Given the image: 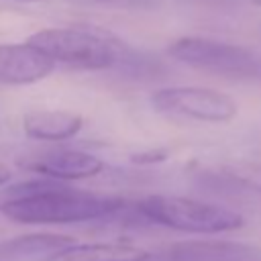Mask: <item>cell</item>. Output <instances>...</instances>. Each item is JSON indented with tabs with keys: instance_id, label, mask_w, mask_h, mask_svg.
<instances>
[{
	"instance_id": "1",
	"label": "cell",
	"mask_w": 261,
	"mask_h": 261,
	"mask_svg": "<svg viewBox=\"0 0 261 261\" xmlns=\"http://www.w3.org/2000/svg\"><path fill=\"white\" fill-rule=\"evenodd\" d=\"M124 204L118 196L94 194L43 177L6 188L0 212L20 224H71L102 220Z\"/></svg>"
},
{
	"instance_id": "2",
	"label": "cell",
	"mask_w": 261,
	"mask_h": 261,
	"mask_svg": "<svg viewBox=\"0 0 261 261\" xmlns=\"http://www.w3.org/2000/svg\"><path fill=\"white\" fill-rule=\"evenodd\" d=\"M27 43L53 63H65L80 69H110L120 65L128 53L116 37L88 27L41 29L33 33Z\"/></svg>"
},
{
	"instance_id": "3",
	"label": "cell",
	"mask_w": 261,
	"mask_h": 261,
	"mask_svg": "<svg viewBox=\"0 0 261 261\" xmlns=\"http://www.w3.org/2000/svg\"><path fill=\"white\" fill-rule=\"evenodd\" d=\"M137 210L149 224L198 234L230 232L245 224L243 214L220 204H210L181 196H147L139 200Z\"/></svg>"
},
{
	"instance_id": "4",
	"label": "cell",
	"mask_w": 261,
	"mask_h": 261,
	"mask_svg": "<svg viewBox=\"0 0 261 261\" xmlns=\"http://www.w3.org/2000/svg\"><path fill=\"white\" fill-rule=\"evenodd\" d=\"M167 53L179 63L214 75L230 80H261V53L243 45L210 37H179L169 43Z\"/></svg>"
},
{
	"instance_id": "5",
	"label": "cell",
	"mask_w": 261,
	"mask_h": 261,
	"mask_svg": "<svg viewBox=\"0 0 261 261\" xmlns=\"http://www.w3.org/2000/svg\"><path fill=\"white\" fill-rule=\"evenodd\" d=\"M151 104L163 114L198 122H230L239 114L237 102L218 90L200 86H165L151 94Z\"/></svg>"
},
{
	"instance_id": "6",
	"label": "cell",
	"mask_w": 261,
	"mask_h": 261,
	"mask_svg": "<svg viewBox=\"0 0 261 261\" xmlns=\"http://www.w3.org/2000/svg\"><path fill=\"white\" fill-rule=\"evenodd\" d=\"M18 165L47 179H86L104 171V161L80 149H49L18 159Z\"/></svg>"
},
{
	"instance_id": "7",
	"label": "cell",
	"mask_w": 261,
	"mask_h": 261,
	"mask_svg": "<svg viewBox=\"0 0 261 261\" xmlns=\"http://www.w3.org/2000/svg\"><path fill=\"white\" fill-rule=\"evenodd\" d=\"M147 261H261V249L241 241L200 239L171 243Z\"/></svg>"
},
{
	"instance_id": "8",
	"label": "cell",
	"mask_w": 261,
	"mask_h": 261,
	"mask_svg": "<svg viewBox=\"0 0 261 261\" xmlns=\"http://www.w3.org/2000/svg\"><path fill=\"white\" fill-rule=\"evenodd\" d=\"M55 69V63L29 43L0 45V84L29 86L45 80Z\"/></svg>"
},
{
	"instance_id": "9",
	"label": "cell",
	"mask_w": 261,
	"mask_h": 261,
	"mask_svg": "<svg viewBox=\"0 0 261 261\" xmlns=\"http://www.w3.org/2000/svg\"><path fill=\"white\" fill-rule=\"evenodd\" d=\"M77 241L69 234L33 232L18 234L0 243V259L6 261H51L55 255L73 247Z\"/></svg>"
},
{
	"instance_id": "10",
	"label": "cell",
	"mask_w": 261,
	"mask_h": 261,
	"mask_svg": "<svg viewBox=\"0 0 261 261\" xmlns=\"http://www.w3.org/2000/svg\"><path fill=\"white\" fill-rule=\"evenodd\" d=\"M84 126V118L69 110H33L22 116V130L35 141L59 143L73 139Z\"/></svg>"
},
{
	"instance_id": "11",
	"label": "cell",
	"mask_w": 261,
	"mask_h": 261,
	"mask_svg": "<svg viewBox=\"0 0 261 261\" xmlns=\"http://www.w3.org/2000/svg\"><path fill=\"white\" fill-rule=\"evenodd\" d=\"M151 257L149 251L122 243V241H106V243H75L63 253L55 255L51 261H147Z\"/></svg>"
},
{
	"instance_id": "12",
	"label": "cell",
	"mask_w": 261,
	"mask_h": 261,
	"mask_svg": "<svg viewBox=\"0 0 261 261\" xmlns=\"http://www.w3.org/2000/svg\"><path fill=\"white\" fill-rule=\"evenodd\" d=\"M169 157V151L167 149H161V147H155V149H147V151H141V153H135L130 157L133 163H139V165H155V163H161Z\"/></svg>"
},
{
	"instance_id": "13",
	"label": "cell",
	"mask_w": 261,
	"mask_h": 261,
	"mask_svg": "<svg viewBox=\"0 0 261 261\" xmlns=\"http://www.w3.org/2000/svg\"><path fill=\"white\" fill-rule=\"evenodd\" d=\"M86 2L102 4V6H116V8H135V10L157 6V0H86Z\"/></svg>"
},
{
	"instance_id": "14",
	"label": "cell",
	"mask_w": 261,
	"mask_h": 261,
	"mask_svg": "<svg viewBox=\"0 0 261 261\" xmlns=\"http://www.w3.org/2000/svg\"><path fill=\"white\" fill-rule=\"evenodd\" d=\"M8 179H10V169H8V165H4L0 161V186L8 184Z\"/></svg>"
},
{
	"instance_id": "15",
	"label": "cell",
	"mask_w": 261,
	"mask_h": 261,
	"mask_svg": "<svg viewBox=\"0 0 261 261\" xmlns=\"http://www.w3.org/2000/svg\"><path fill=\"white\" fill-rule=\"evenodd\" d=\"M200 2H218V4H226V2H237V0H200Z\"/></svg>"
},
{
	"instance_id": "16",
	"label": "cell",
	"mask_w": 261,
	"mask_h": 261,
	"mask_svg": "<svg viewBox=\"0 0 261 261\" xmlns=\"http://www.w3.org/2000/svg\"><path fill=\"white\" fill-rule=\"evenodd\" d=\"M251 2H253V4H259V6H261V0H251Z\"/></svg>"
},
{
	"instance_id": "17",
	"label": "cell",
	"mask_w": 261,
	"mask_h": 261,
	"mask_svg": "<svg viewBox=\"0 0 261 261\" xmlns=\"http://www.w3.org/2000/svg\"><path fill=\"white\" fill-rule=\"evenodd\" d=\"M18 2H37V0H18Z\"/></svg>"
}]
</instances>
